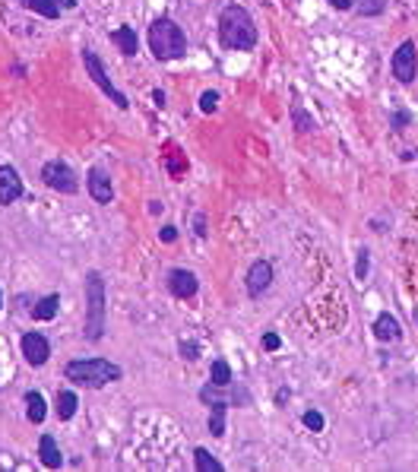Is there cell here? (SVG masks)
<instances>
[{
    "label": "cell",
    "instance_id": "cell-1",
    "mask_svg": "<svg viewBox=\"0 0 418 472\" xmlns=\"http://www.w3.org/2000/svg\"><path fill=\"white\" fill-rule=\"evenodd\" d=\"M219 42L228 51H254L257 48L254 16L247 13L244 7H238V3H228L219 13Z\"/></svg>",
    "mask_w": 418,
    "mask_h": 472
},
{
    "label": "cell",
    "instance_id": "cell-2",
    "mask_svg": "<svg viewBox=\"0 0 418 472\" xmlns=\"http://www.w3.org/2000/svg\"><path fill=\"white\" fill-rule=\"evenodd\" d=\"M64 377L80 383V387L98 390L104 383H118L124 377V371H120V365H114L108 358H73L64 367Z\"/></svg>",
    "mask_w": 418,
    "mask_h": 472
},
{
    "label": "cell",
    "instance_id": "cell-3",
    "mask_svg": "<svg viewBox=\"0 0 418 472\" xmlns=\"http://www.w3.org/2000/svg\"><path fill=\"white\" fill-rule=\"evenodd\" d=\"M108 323V295H104V279L98 270L86 273V339L98 343L104 336Z\"/></svg>",
    "mask_w": 418,
    "mask_h": 472
},
{
    "label": "cell",
    "instance_id": "cell-4",
    "mask_svg": "<svg viewBox=\"0 0 418 472\" xmlns=\"http://www.w3.org/2000/svg\"><path fill=\"white\" fill-rule=\"evenodd\" d=\"M149 51L156 54V60H178L187 51V35L174 19L158 16L149 26Z\"/></svg>",
    "mask_w": 418,
    "mask_h": 472
},
{
    "label": "cell",
    "instance_id": "cell-5",
    "mask_svg": "<svg viewBox=\"0 0 418 472\" xmlns=\"http://www.w3.org/2000/svg\"><path fill=\"white\" fill-rule=\"evenodd\" d=\"M82 67H86V73L92 76V83H96L98 89L104 92V96L111 98V102H114L118 108H127V105H130L127 96H124V92H120L118 86L111 83V76H108V70L102 67V60H98V54L92 51V48H82Z\"/></svg>",
    "mask_w": 418,
    "mask_h": 472
},
{
    "label": "cell",
    "instance_id": "cell-6",
    "mask_svg": "<svg viewBox=\"0 0 418 472\" xmlns=\"http://www.w3.org/2000/svg\"><path fill=\"white\" fill-rule=\"evenodd\" d=\"M42 181H45L51 190H57V194H76V190H80V178H76V172L67 165V162H60V158L42 165Z\"/></svg>",
    "mask_w": 418,
    "mask_h": 472
},
{
    "label": "cell",
    "instance_id": "cell-7",
    "mask_svg": "<svg viewBox=\"0 0 418 472\" xmlns=\"http://www.w3.org/2000/svg\"><path fill=\"white\" fill-rule=\"evenodd\" d=\"M390 70H393V76L399 80V83H415L418 76V48L412 38H406L403 45L393 51V60H390Z\"/></svg>",
    "mask_w": 418,
    "mask_h": 472
},
{
    "label": "cell",
    "instance_id": "cell-8",
    "mask_svg": "<svg viewBox=\"0 0 418 472\" xmlns=\"http://www.w3.org/2000/svg\"><path fill=\"white\" fill-rule=\"evenodd\" d=\"M86 188H89V197L96 203H111L114 184H111V174H108V168L92 165L89 174H86Z\"/></svg>",
    "mask_w": 418,
    "mask_h": 472
},
{
    "label": "cell",
    "instance_id": "cell-9",
    "mask_svg": "<svg viewBox=\"0 0 418 472\" xmlns=\"http://www.w3.org/2000/svg\"><path fill=\"white\" fill-rule=\"evenodd\" d=\"M244 285H247V295H251V298H260L269 285H273V263L269 260H254L251 263V270H247Z\"/></svg>",
    "mask_w": 418,
    "mask_h": 472
},
{
    "label": "cell",
    "instance_id": "cell-10",
    "mask_svg": "<svg viewBox=\"0 0 418 472\" xmlns=\"http://www.w3.org/2000/svg\"><path fill=\"white\" fill-rule=\"evenodd\" d=\"M19 349H23V358L29 361L32 367H42L48 358H51V343H48L42 333H26Z\"/></svg>",
    "mask_w": 418,
    "mask_h": 472
},
{
    "label": "cell",
    "instance_id": "cell-11",
    "mask_svg": "<svg viewBox=\"0 0 418 472\" xmlns=\"http://www.w3.org/2000/svg\"><path fill=\"white\" fill-rule=\"evenodd\" d=\"M197 289H200L197 273L184 270V266H174V270L168 273V292H172L174 298H194Z\"/></svg>",
    "mask_w": 418,
    "mask_h": 472
},
{
    "label": "cell",
    "instance_id": "cell-12",
    "mask_svg": "<svg viewBox=\"0 0 418 472\" xmlns=\"http://www.w3.org/2000/svg\"><path fill=\"white\" fill-rule=\"evenodd\" d=\"M23 197V181H19V172L13 165H0V203L10 206Z\"/></svg>",
    "mask_w": 418,
    "mask_h": 472
},
{
    "label": "cell",
    "instance_id": "cell-13",
    "mask_svg": "<svg viewBox=\"0 0 418 472\" xmlns=\"http://www.w3.org/2000/svg\"><path fill=\"white\" fill-rule=\"evenodd\" d=\"M374 336L381 339V343H396V339L403 336V327H399V320L393 314H381L374 320Z\"/></svg>",
    "mask_w": 418,
    "mask_h": 472
},
{
    "label": "cell",
    "instance_id": "cell-14",
    "mask_svg": "<svg viewBox=\"0 0 418 472\" xmlns=\"http://www.w3.org/2000/svg\"><path fill=\"white\" fill-rule=\"evenodd\" d=\"M38 457H42V463H45L48 469H60V466H64L60 447L51 435H42V441H38Z\"/></svg>",
    "mask_w": 418,
    "mask_h": 472
},
{
    "label": "cell",
    "instance_id": "cell-15",
    "mask_svg": "<svg viewBox=\"0 0 418 472\" xmlns=\"http://www.w3.org/2000/svg\"><path fill=\"white\" fill-rule=\"evenodd\" d=\"M111 42L118 45V51H120V54H127V57H134L136 48H140L134 26H120V29H114V32H111Z\"/></svg>",
    "mask_w": 418,
    "mask_h": 472
},
{
    "label": "cell",
    "instance_id": "cell-16",
    "mask_svg": "<svg viewBox=\"0 0 418 472\" xmlns=\"http://www.w3.org/2000/svg\"><path fill=\"white\" fill-rule=\"evenodd\" d=\"M26 415H29L32 425H42L48 415V406H45V397L38 393V390H29L26 393Z\"/></svg>",
    "mask_w": 418,
    "mask_h": 472
},
{
    "label": "cell",
    "instance_id": "cell-17",
    "mask_svg": "<svg viewBox=\"0 0 418 472\" xmlns=\"http://www.w3.org/2000/svg\"><path fill=\"white\" fill-rule=\"evenodd\" d=\"M225 412H228V403H225V399L209 403V435L212 437L225 435Z\"/></svg>",
    "mask_w": 418,
    "mask_h": 472
},
{
    "label": "cell",
    "instance_id": "cell-18",
    "mask_svg": "<svg viewBox=\"0 0 418 472\" xmlns=\"http://www.w3.org/2000/svg\"><path fill=\"white\" fill-rule=\"evenodd\" d=\"M57 307H60V295L57 292L45 295V298L32 307V317H35V320H54V317H57Z\"/></svg>",
    "mask_w": 418,
    "mask_h": 472
},
{
    "label": "cell",
    "instance_id": "cell-19",
    "mask_svg": "<svg viewBox=\"0 0 418 472\" xmlns=\"http://www.w3.org/2000/svg\"><path fill=\"white\" fill-rule=\"evenodd\" d=\"M209 381L216 383V387H232L235 383V374H232V365L225 358H216L212 367H209Z\"/></svg>",
    "mask_w": 418,
    "mask_h": 472
},
{
    "label": "cell",
    "instance_id": "cell-20",
    "mask_svg": "<svg viewBox=\"0 0 418 472\" xmlns=\"http://www.w3.org/2000/svg\"><path fill=\"white\" fill-rule=\"evenodd\" d=\"M76 406H80V399H76L73 390H60L57 393V419H73L76 415Z\"/></svg>",
    "mask_w": 418,
    "mask_h": 472
},
{
    "label": "cell",
    "instance_id": "cell-21",
    "mask_svg": "<svg viewBox=\"0 0 418 472\" xmlns=\"http://www.w3.org/2000/svg\"><path fill=\"white\" fill-rule=\"evenodd\" d=\"M194 463H197V472H225V466L219 463L206 447H197L194 450Z\"/></svg>",
    "mask_w": 418,
    "mask_h": 472
},
{
    "label": "cell",
    "instance_id": "cell-22",
    "mask_svg": "<svg viewBox=\"0 0 418 472\" xmlns=\"http://www.w3.org/2000/svg\"><path fill=\"white\" fill-rule=\"evenodd\" d=\"M23 7L26 10H35V13H42L45 19H57V16L64 13L57 0H23Z\"/></svg>",
    "mask_w": 418,
    "mask_h": 472
},
{
    "label": "cell",
    "instance_id": "cell-23",
    "mask_svg": "<svg viewBox=\"0 0 418 472\" xmlns=\"http://www.w3.org/2000/svg\"><path fill=\"white\" fill-rule=\"evenodd\" d=\"M291 120H295V127L301 130V134H307V130H314L317 124H314V118L305 111L301 105H291Z\"/></svg>",
    "mask_w": 418,
    "mask_h": 472
},
{
    "label": "cell",
    "instance_id": "cell-24",
    "mask_svg": "<svg viewBox=\"0 0 418 472\" xmlns=\"http://www.w3.org/2000/svg\"><path fill=\"white\" fill-rule=\"evenodd\" d=\"M352 7H355V0H352ZM383 10H387V0H358L361 16H381Z\"/></svg>",
    "mask_w": 418,
    "mask_h": 472
},
{
    "label": "cell",
    "instance_id": "cell-25",
    "mask_svg": "<svg viewBox=\"0 0 418 472\" xmlns=\"http://www.w3.org/2000/svg\"><path fill=\"white\" fill-rule=\"evenodd\" d=\"M178 352H181V358L197 361V358H200V343H197V339H181Z\"/></svg>",
    "mask_w": 418,
    "mask_h": 472
},
{
    "label": "cell",
    "instance_id": "cell-26",
    "mask_svg": "<svg viewBox=\"0 0 418 472\" xmlns=\"http://www.w3.org/2000/svg\"><path fill=\"white\" fill-rule=\"evenodd\" d=\"M367 270H371V251L361 248L358 260H355V279H367Z\"/></svg>",
    "mask_w": 418,
    "mask_h": 472
},
{
    "label": "cell",
    "instance_id": "cell-27",
    "mask_svg": "<svg viewBox=\"0 0 418 472\" xmlns=\"http://www.w3.org/2000/svg\"><path fill=\"white\" fill-rule=\"evenodd\" d=\"M301 421H305V428H311V431H323V425H327V419H323L317 409H307V412L301 415Z\"/></svg>",
    "mask_w": 418,
    "mask_h": 472
},
{
    "label": "cell",
    "instance_id": "cell-28",
    "mask_svg": "<svg viewBox=\"0 0 418 472\" xmlns=\"http://www.w3.org/2000/svg\"><path fill=\"white\" fill-rule=\"evenodd\" d=\"M412 124V114L409 111H403V108H396L393 114H390V127L396 130V134H399V130H406Z\"/></svg>",
    "mask_w": 418,
    "mask_h": 472
},
{
    "label": "cell",
    "instance_id": "cell-29",
    "mask_svg": "<svg viewBox=\"0 0 418 472\" xmlns=\"http://www.w3.org/2000/svg\"><path fill=\"white\" fill-rule=\"evenodd\" d=\"M216 108H219V92H216V89L203 92V96H200V111H203V114H212Z\"/></svg>",
    "mask_w": 418,
    "mask_h": 472
},
{
    "label": "cell",
    "instance_id": "cell-30",
    "mask_svg": "<svg viewBox=\"0 0 418 472\" xmlns=\"http://www.w3.org/2000/svg\"><path fill=\"white\" fill-rule=\"evenodd\" d=\"M263 349H266V352H276V349H282V339H279V333H266V336H263Z\"/></svg>",
    "mask_w": 418,
    "mask_h": 472
},
{
    "label": "cell",
    "instance_id": "cell-31",
    "mask_svg": "<svg viewBox=\"0 0 418 472\" xmlns=\"http://www.w3.org/2000/svg\"><path fill=\"white\" fill-rule=\"evenodd\" d=\"M194 232L197 238H206V212H197L194 216Z\"/></svg>",
    "mask_w": 418,
    "mask_h": 472
},
{
    "label": "cell",
    "instance_id": "cell-32",
    "mask_svg": "<svg viewBox=\"0 0 418 472\" xmlns=\"http://www.w3.org/2000/svg\"><path fill=\"white\" fill-rule=\"evenodd\" d=\"M158 238H162L165 244H174V241H178V228H174V225H165L162 232H158Z\"/></svg>",
    "mask_w": 418,
    "mask_h": 472
},
{
    "label": "cell",
    "instance_id": "cell-33",
    "mask_svg": "<svg viewBox=\"0 0 418 472\" xmlns=\"http://www.w3.org/2000/svg\"><path fill=\"white\" fill-rule=\"evenodd\" d=\"M327 3L336 10H352V0H327Z\"/></svg>",
    "mask_w": 418,
    "mask_h": 472
},
{
    "label": "cell",
    "instance_id": "cell-34",
    "mask_svg": "<svg viewBox=\"0 0 418 472\" xmlns=\"http://www.w3.org/2000/svg\"><path fill=\"white\" fill-rule=\"evenodd\" d=\"M289 397H291V393H289V390H285V387H282V390H276V403H279V406H282V403H289Z\"/></svg>",
    "mask_w": 418,
    "mask_h": 472
},
{
    "label": "cell",
    "instance_id": "cell-35",
    "mask_svg": "<svg viewBox=\"0 0 418 472\" xmlns=\"http://www.w3.org/2000/svg\"><path fill=\"white\" fill-rule=\"evenodd\" d=\"M152 102H156V105L162 108V105H165V92H162V89H156V92H152Z\"/></svg>",
    "mask_w": 418,
    "mask_h": 472
},
{
    "label": "cell",
    "instance_id": "cell-36",
    "mask_svg": "<svg viewBox=\"0 0 418 472\" xmlns=\"http://www.w3.org/2000/svg\"><path fill=\"white\" fill-rule=\"evenodd\" d=\"M57 3H60V10H73L80 0H57Z\"/></svg>",
    "mask_w": 418,
    "mask_h": 472
},
{
    "label": "cell",
    "instance_id": "cell-37",
    "mask_svg": "<svg viewBox=\"0 0 418 472\" xmlns=\"http://www.w3.org/2000/svg\"><path fill=\"white\" fill-rule=\"evenodd\" d=\"M0 307H3V295H0Z\"/></svg>",
    "mask_w": 418,
    "mask_h": 472
}]
</instances>
